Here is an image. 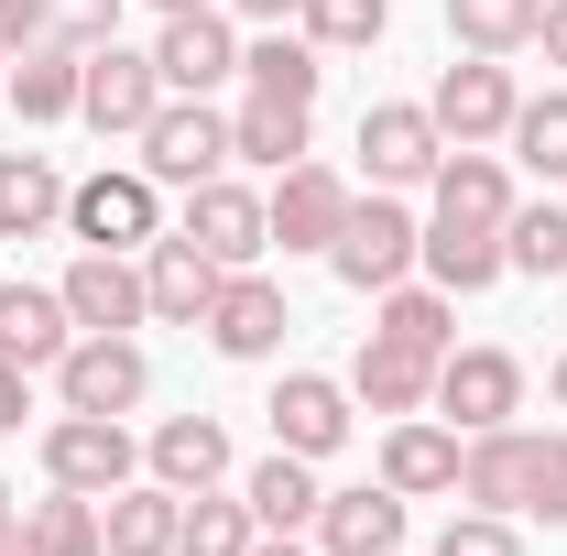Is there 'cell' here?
Masks as SVG:
<instances>
[{
    "mask_svg": "<svg viewBox=\"0 0 567 556\" xmlns=\"http://www.w3.org/2000/svg\"><path fill=\"white\" fill-rule=\"evenodd\" d=\"M55 295H66L76 328H99V339H132L142 317H153V306H142V262H132V251H76Z\"/></svg>",
    "mask_w": 567,
    "mask_h": 556,
    "instance_id": "cell-15",
    "label": "cell"
},
{
    "mask_svg": "<svg viewBox=\"0 0 567 556\" xmlns=\"http://www.w3.org/2000/svg\"><path fill=\"white\" fill-rule=\"evenodd\" d=\"M557 284H567V274H557Z\"/></svg>",
    "mask_w": 567,
    "mask_h": 556,
    "instance_id": "cell-51",
    "label": "cell"
},
{
    "mask_svg": "<svg viewBox=\"0 0 567 556\" xmlns=\"http://www.w3.org/2000/svg\"><path fill=\"white\" fill-rule=\"evenodd\" d=\"M164 99H175V87H164V66H153L142 44H121V33H110V44H87V99H76V121H87V132L142 142V121H153Z\"/></svg>",
    "mask_w": 567,
    "mask_h": 556,
    "instance_id": "cell-2",
    "label": "cell"
},
{
    "mask_svg": "<svg viewBox=\"0 0 567 556\" xmlns=\"http://www.w3.org/2000/svg\"><path fill=\"white\" fill-rule=\"evenodd\" d=\"M142 470H153L164 491H218L229 481V425L218 415H164L153 447H142Z\"/></svg>",
    "mask_w": 567,
    "mask_h": 556,
    "instance_id": "cell-20",
    "label": "cell"
},
{
    "mask_svg": "<svg viewBox=\"0 0 567 556\" xmlns=\"http://www.w3.org/2000/svg\"><path fill=\"white\" fill-rule=\"evenodd\" d=\"M0 556H33V535H22V513H0Z\"/></svg>",
    "mask_w": 567,
    "mask_h": 556,
    "instance_id": "cell-45",
    "label": "cell"
},
{
    "mask_svg": "<svg viewBox=\"0 0 567 556\" xmlns=\"http://www.w3.org/2000/svg\"><path fill=\"white\" fill-rule=\"evenodd\" d=\"M415 262H425L436 284H447V295H492V284L513 274V262H502V229H470V218H436Z\"/></svg>",
    "mask_w": 567,
    "mask_h": 556,
    "instance_id": "cell-27",
    "label": "cell"
},
{
    "mask_svg": "<svg viewBox=\"0 0 567 556\" xmlns=\"http://www.w3.org/2000/svg\"><path fill=\"white\" fill-rule=\"evenodd\" d=\"M502 142H513V164H535V175H567V87H546V99H524Z\"/></svg>",
    "mask_w": 567,
    "mask_h": 556,
    "instance_id": "cell-36",
    "label": "cell"
},
{
    "mask_svg": "<svg viewBox=\"0 0 567 556\" xmlns=\"http://www.w3.org/2000/svg\"><path fill=\"white\" fill-rule=\"evenodd\" d=\"M382 481L404 491V502L458 491V425H447V415H393V436H382Z\"/></svg>",
    "mask_w": 567,
    "mask_h": 556,
    "instance_id": "cell-19",
    "label": "cell"
},
{
    "mask_svg": "<svg viewBox=\"0 0 567 556\" xmlns=\"http://www.w3.org/2000/svg\"><path fill=\"white\" fill-rule=\"evenodd\" d=\"M229 11H251V22H295L306 0H229Z\"/></svg>",
    "mask_w": 567,
    "mask_h": 556,
    "instance_id": "cell-44",
    "label": "cell"
},
{
    "mask_svg": "<svg viewBox=\"0 0 567 556\" xmlns=\"http://www.w3.org/2000/svg\"><path fill=\"white\" fill-rule=\"evenodd\" d=\"M404 491L393 481H360V491H328L317 502V556H393L404 546Z\"/></svg>",
    "mask_w": 567,
    "mask_h": 556,
    "instance_id": "cell-16",
    "label": "cell"
},
{
    "mask_svg": "<svg viewBox=\"0 0 567 556\" xmlns=\"http://www.w3.org/2000/svg\"><path fill=\"white\" fill-rule=\"evenodd\" d=\"M66 218V175L44 153H0V240H44Z\"/></svg>",
    "mask_w": 567,
    "mask_h": 556,
    "instance_id": "cell-29",
    "label": "cell"
},
{
    "mask_svg": "<svg viewBox=\"0 0 567 556\" xmlns=\"http://www.w3.org/2000/svg\"><path fill=\"white\" fill-rule=\"evenodd\" d=\"M66 229L76 251H153L164 240V197H153V175H87V186H66Z\"/></svg>",
    "mask_w": 567,
    "mask_h": 556,
    "instance_id": "cell-3",
    "label": "cell"
},
{
    "mask_svg": "<svg viewBox=\"0 0 567 556\" xmlns=\"http://www.w3.org/2000/svg\"><path fill=\"white\" fill-rule=\"evenodd\" d=\"M524 513L567 524V436H524Z\"/></svg>",
    "mask_w": 567,
    "mask_h": 556,
    "instance_id": "cell-38",
    "label": "cell"
},
{
    "mask_svg": "<svg viewBox=\"0 0 567 556\" xmlns=\"http://www.w3.org/2000/svg\"><path fill=\"white\" fill-rule=\"evenodd\" d=\"M502 262L513 274H567V208H513L502 218Z\"/></svg>",
    "mask_w": 567,
    "mask_h": 556,
    "instance_id": "cell-37",
    "label": "cell"
},
{
    "mask_svg": "<svg viewBox=\"0 0 567 556\" xmlns=\"http://www.w3.org/2000/svg\"><path fill=\"white\" fill-rule=\"evenodd\" d=\"M425 229L415 208L393 197V186H371V197H350V218H339V240H328V274L350 284V295H393V284L415 274Z\"/></svg>",
    "mask_w": 567,
    "mask_h": 556,
    "instance_id": "cell-1",
    "label": "cell"
},
{
    "mask_svg": "<svg viewBox=\"0 0 567 556\" xmlns=\"http://www.w3.org/2000/svg\"><path fill=\"white\" fill-rule=\"evenodd\" d=\"M350 404L360 415H425V404H436V360H415V349H393V339H360Z\"/></svg>",
    "mask_w": 567,
    "mask_h": 556,
    "instance_id": "cell-21",
    "label": "cell"
},
{
    "mask_svg": "<svg viewBox=\"0 0 567 556\" xmlns=\"http://www.w3.org/2000/svg\"><path fill=\"white\" fill-rule=\"evenodd\" d=\"M458 502L470 513H524V425H481L458 447Z\"/></svg>",
    "mask_w": 567,
    "mask_h": 556,
    "instance_id": "cell-25",
    "label": "cell"
},
{
    "mask_svg": "<svg viewBox=\"0 0 567 556\" xmlns=\"http://www.w3.org/2000/svg\"><path fill=\"white\" fill-rule=\"evenodd\" d=\"M229 164H262V175H284V164H306V110L295 99H240L229 110Z\"/></svg>",
    "mask_w": 567,
    "mask_h": 556,
    "instance_id": "cell-28",
    "label": "cell"
},
{
    "mask_svg": "<svg viewBox=\"0 0 567 556\" xmlns=\"http://www.w3.org/2000/svg\"><path fill=\"white\" fill-rule=\"evenodd\" d=\"M535 44H546V66H567V0H546V22H535Z\"/></svg>",
    "mask_w": 567,
    "mask_h": 556,
    "instance_id": "cell-43",
    "label": "cell"
},
{
    "mask_svg": "<svg viewBox=\"0 0 567 556\" xmlns=\"http://www.w3.org/2000/svg\"><path fill=\"white\" fill-rule=\"evenodd\" d=\"M44 481L55 491H87V502H110L121 481H142V447L121 415H55L44 425Z\"/></svg>",
    "mask_w": 567,
    "mask_h": 556,
    "instance_id": "cell-4",
    "label": "cell"
},
{
    "mask_svg": "<svg viewBox=\"0 0 567 556\" xmlns=\"http://www.w3.org/2000/svg\"><path fill=\"white\" fill-rule=\"evenodd\" d=\"M22 415H33V371L0 360V436H22Z\"/></svg>",
    "mask_w": 567,
    "mask_h": 556,
    "instance_id": "cell-42",
    "label": "cell"
},
{
    "mask_svg": "<svg viewBox=\"0 0 567 556\" xmlns=\"http://www.w3.org/2000/svg\"><path fill=\"white\" fill-rule=\"evenodd\" d=\"M186 240L208 251L218 274H251V262L274 251V218H262V197H251L240 175H208V186H186Z\"/></svg>",
    "mask_w": 567,
    "mask_h": 556,
    "instance_id": "cell-9",
    "label": "cell"
},
{
    "mask_svg": "<svg viewBox=\"0 0 567 556\" xmlns=\"http://www.w3.org/2000/svg\"><path fill=\"white\" fill-rule=\"evenodd\" d=\"M99 524H110V556H175L186 491H164V481H121L110 502H99Z\"/></svg>",
    "mask_w": 567,
    "mask_h": 556,
    "instance_id": "cell-24",
    "label": "cell"
},
{
    "mask_svg": "<svg viewBox=\"0 0 567 556\" xmlns=\"http://www.w3.org/2000/svg\"><path fill=\"white\" fill-rule=\"evenodd\" d=\"M251 556H317V546H295V535H262V546H251Z\"/></svg>",
    "mask_w": 567,
    "mask_h": 556,
    "instance_id": "cell-46",
    "label": "cell"
},
{
    "mask_svg": "<svg viewBox=\"0 0 567 556\" xmlns=\"http://www.w3.org/2000/svg\"><path fill=\"white\" fill-rule=\"evenodd\" d=\"M557 404H567V360H557Z\"/></svg>",
    "mask_w": 567,
    "mask_h": 556,
    "instance_id": "cell-48",
    "label": "cell"
},
{
    "mask_svg": "<svg viewBox=\"0 0 567 556\" xmlns=\"http://www.w3.org/2000/svg\"><path fill=\"white\" fill-rule=\"evenodd\" d=\"M295 22H306V44H317V55H371V44H382V22H393V0H306Z\"/></svg>",
    "mask_w": 567,
    "mask_h": 556,
    "instance_id": "cell-35",
    "label": "cell"
},
{
    "mask_svg": "<svg viewBox=\"0 0 567 556\" xmlns=\"http://www.w3.org/2000/svg\"><path fill=\"white\" fill-rule=\"evenodd\" d=\"M240 76L262 87V99H295V110H317V76H328V55L306 44V33H262V44H240Z\"/></svg>",
    "mask_w": 567,
    "mask_h": 556,
    "instance_id": "cell-31",
    "label": "cell"
},
{
    "mask_svg": "<svg viewBox=\"0 0 567 556\" xmlns=\"http://www.w3.org/2000/svg\"><path fill=\"white\" fill-rule=\"evenodd\" d=\"M153 66L175 99H208L240 76V33H229V11H164V33H153Z\"/></svg>",
    "mask_w": 567,
    "mask_h": 556,
    "instance_id": "cell-12",
    "label": "cell"
},
{
    "mask_svg": "<svg viewBox=\"0 0 567 556\" xmlns=\"http://www.w3.org/2000/svg\"><path fill=\"white\" fill-rule=\"evenodd\" d=\"M55 44V0H0V55H33Z\"/></svg>",
    "mask_w": 567,
    "mask_h": 556,
    "instance_id": "cell-41",
    "label": "cell"
},
{
    "mask_svg": "<svg viewBox=\"0 0 567 556\" xmlns=\"http://www.w3.org/2000/svg\"><path fill=\"white\" fill-rule=\"evenodd\" d=\"M240 502H251V524H262V535H306L328 491H317V459H295V447H274V459H262V470L240 481Z\"/></svg>",
    "mask_w": 567,
    "mask_h": 556,
    "instance_id": "cell-26",
    "label": "cell"
},
{
    "mask_svg": "<svg viewBox=\"0 0 567 556\" xmlns=\"http://www.w3.org/2000/svg\"><path fill=\"white\" fill-rule=\"evenodd\" d=\"M262 218H274V251H328V240H339V218H350V175L306 153V164H284V175H274Z\"/></svg>",
    "mask_w": 567,
    "mask_h": 556,
    "instance_id": "cell-10",
    "label": "cell"
},
{
    "mask_svg": "<svg viewBox=\"0 0 567 556\" xmlns=\"http://www.w3.org/2000/svg\"><path fill=\"white\" fill-rule=\"evenodd\" d=\"M360 164H371V186H436V164H447V132H436V110L425 99H382V110H360Z\"/></svg>",
    "mask_w": 567,
    "mask_h": 556,
    "instance_id": "cell-7",
    "label": "cell"
},
{
    "mask_svg": "<svg viewBox=\"0 0 567 556\" xmlns=\"http://www.w3.org/2000/svg\"><path fill=\"white\" fill-rule=\"evenodd\" d=\"M447 328H458L447 284H393V295H382V317H371V339L415 349V360H447Z\"/></svg>",
    "mask_w": 567,
    "mask_h": 556,
    "instance_id": "cell-30",
    "label": "cell"
},
{
    "mask_svg": "<svg viewBox=\"0 0 567 556\" xmlns=\"http://www.w3.org/2000/svg\"><path fill=\"white\" fill-rule=\"evenodd\" d=\"M66 339H76V317H66L55 284H0V360L11 371H55Z\"/></svg>",
    "mask_w": 567,
    "mask_h": 556,
    "instance_id": "cell-18",
    "label": "cell"
},
{
    "mask_svg": "<svg viewBox=\"0 0 567 556\" xmlns=\"http://www.w3.org/2000/svg\"><path fill=\"white\" fill-rule=\"evenodd\" d=\"M142 306H153L164 328H208V306H218V262L186 240V229L142 251Z\"/></svg>",
    "mask_w": 567,
    "mask_h": 556,
    "instance_id": "cell-17",
    "label": "cell"
},
{
    "mask_svg": "<svg viewBox=\"0 0 567 556\" xmlns=\"http://www.w3.org/2000/svg\"><path fill=\"white\" fill-rule=\"evenodd\" d=\"M284 328H295V306H284V284L251 262V274H218V306H208V349L218 360H274Z\"/></svg>",
    "mask_w": 567,
    "mask_h": 556,
    "instance_id": "cell-11",
    "label": "cell"
},
{
    "mask_svg": "<svg viewBox=\"0 0 567 556\" xmlns=\"http://www.w3.org/2000/svg\"><path fill=\"white\" fill-rule=\"evenodd\" d=\"M0 99H11L22 121H76V99H87V55H76V44H33V55L0 66Z\"/></svg>",
    "mask_w": 567,
    "mask_h": 556,
    "instance_id": "cell-22",
    "label": "cell"
},
{
    "mask_svg": "<svg viewBox=\"0 0 567 556\" xmlns=\"http://www.w3.org/2000/svg\"><path fill=\"white\" fill-rule=\"evenodd\" d=\"M425 110H436V132H447V142H502V132H513V110H524V87H513L502 55H470V66L436 76Z\"/></svg>",
    "mask_w": 567,
    "mask_h": 556,
    "instance_id": "cell-14",
    "label": "cell"
},
{
    "mask_svg": "<svg viewBox=\"0 0 567 556\" xmlns=\"http://www.w3.org/2000/svg\"><path fill=\"white\" fill-rule=\"evenodd\" d=\"M535 22H546V0H447V33H458L470 55H513V44H535Z\"/></svg>",
    "mask_w": 567,
    "mask_h": 556,
    "instance_id": "cell-34",
    "label": "cell"
},
{
    "mask_svg": "<svg viewBox=\"0 0 567 556\" xmlns=\"http://www.w3.org/2000/svg\"><path fill=\"white\" fill-rule=\"evenodd\" d=\"M110 33H121V0H55V44L87 55V44H110Z\"/></svg>",
    "mask_w": 567,
    "mask_h": 556,
    "instance_id": "cell-40",
    "label": "cell"
},
{
    "mask_svg": "<svg viewBox=\"0 0 567 556\" xmlns=\"http://www.w3.org/2000/svg\"><path fill=\"white\" fill-rule=\"evenodd\" d=\"M393 556H404V546H393Z\"/></svg>",
    "mask_w": 567,
    "mask_h": 556,
    "instance_id": "cell-50",
    "label": "cell"
},
{
    "mask_svg": "<svg viewBox=\"0 0 567 556\" xmlns=\"http://www.w3.org/2000/svg\"><path fill=\"white\" fill-rule=\"evenodd\" d=\"M251 546H262L251 502H229V491H186V524H175V556H251Z\"/></svg>",
    "mask_w": 567,
    "mask_h": 556,
    "instance_id": "cell-32",
    "label": "cell"
},
{
    "mask_svg": "<svg viewBox=\"0 0 567 556\" xmlns=\"http://www.w3.org/2000/svg\"><path fill=\"white\" fill-rule=\"evenodd\" d=\"M142 175H153V186H208V175H229V110L164 99V110L142 121Z\"/></svg>",
    "mask_w": 567,
    "mask_h": 556,
    "instance_id": "cell-5",
    "label": "cell"
},
{
    "mask_svg": "<svg viewBox=\"0 0 567 556\" xmlns=\"http://www.w3.org/2000/svg\"><path fill=\"white\" fill-rule=\"evenodd\" d=\"M0 513H22V502H11V491H0Z\"/></svg>",
    "mask_w": 567,
    "mask_h": 556,
    "instance_id": "cell-49",
    "label": "cell"
},
{
    "mask_svg": "<svg viewBox=\"0 0 567 556\" xmlns=\"http://www.w3.org/2000/svg\"><path fill=\"white\" fill-rule=\"evenodd\" d=\"M436 556H524V535H513V513H458L436 535Z\"/></svg>",
    "mask_w": 567,
    "mask_h": 556,
    "instance_id": "cell-39",
    "label": "cell"
},
{
    "mask_svg": "<svg viewBox=\"0 0 567 556\" xmlns=\"http://www.w3.org/2000/svg\"><path fill=\"white\" fill-rule=\"evenodd\" d=\"M142 393H153V360L132 339H99V328L66 339V360H55V404L66 415H132Z\"/></svg>",
    "mask_w": 567,
    "mask_h": 556,
    "instance_id": "cell-6",
    "label": "cell"
},
{
    "mask_svg": "<svg viewBox=\"0 0 567 556\" xmlns=\"http://www.w3.org/2000/svg\"><path fill=\"white\" fill-rule=\"evenodd\" d=\"M436 218L502 229V218H513V175H502V153H481V142H447V164H436Z\"/></svg>",
    "mask_w": 567,
    "mask_h": 556,
    "instance_id": "cell-23",
    "label": "cell"
},
{
    "mask_svg": "<svg viewBox=\"0 0 567 556\" xmlns=\"http://www.w3.org/2000/svg\"><path fill=\"white\" fill-rule=\"evenodd\" d=\"M262 415H274V447H295V459H328V447H350L360 404H350V382H328V371H284Z\"/></svg>",
    "mask_w": 567,
    "mask_h": 556,
    "instance_id": "cell-13",
    "label": "cell"
},
{
    "mask_svg": "<svg viewBox=\"0 0 567 556\" xmlns=\"http://www.w3.org/2000/svg\"><path fill=\"white\" fill-rule=\"evenodd\" d=\"M22 535H33V556H110V524H99V502H87V491L33 502V513H22Z\"/></svg>",
    "mask_w": 567,
    "mask_h": 556,
    "instance_id": "cell-33",
    "label": "cell"
},
{
    "mask_svg": "<svg viewBox=\"0 0 567 556\" xmlns=\"http://www.w3.org/2000/svg\"><path fill=\"white\" fill-rule=\"evenodd\" d=\"M153 11H218V0H153Z\"/></svg>",
    "mask_w": 567,
    "mask_h": 556,
    "instance_id": "cell-47",
    "label": "cell"
},
{
    "mask_svg": "<svg viewBox=\"0 0 567 556\" xmlns=\"http://www.w3.org/2000/svg\"><path fill=\"white\" fill-rule=\"evenodd\" d=\"M436 415L458 425V436L513 425L524 415V360H513V349H447V360H436Z\"/></svg>",
    "mask_w": 567,
    "mask_h": 556,
    "instance_id": "cell-8",
    "label": "cell"
}]
</instances>
